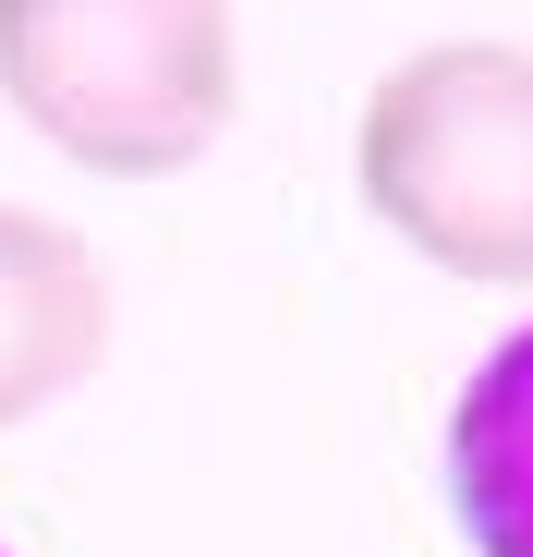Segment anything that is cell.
<instances>
[{"mask_svg": "<svg viewBox=\"0 0 533 557\" xmlns=\"http://www.w3.org/2000/svg\"><path fill=\"white\" fill-rule=\"evenodd\" d=\"M0 98L73 170L170 182L243 110V25L231 0H0Z\"/></svg>", "mask_w": 533, "mask_h": 557, "instance_id": "6da1fadb", "label": "cell"}, {"mask_svg": "<svg viewBox=\"0 0 533 557\" xmlns=\"http://www.w3.org/2000/svg\"><path fill=\"white\" fill-rule=\"evenodd\" d=\"M364 207L449 278L533 292V49L449 37L376 73L351 122Z\"/></svg>", "mask_w": 533, "mask_h": 557, "instance_id": "7a4b0ae2", "label": "cell"}, {"mask_svg": "<svg viewBox=\"0 0 533 557\" xmlns=\"http://www.w3.org/2000/svg\"><path fill=\"white\" fill-rule=\"evenodd\" d=\"M110 351V267L85 231L0 207V436L73 400Z\"/></svg>", "mask_w": 533, "mask_h": 557, "instance_id": "3957f363", "label": "cell"}, {"mask_svg": "<svg viewBox=\"0 0 533 557\" xmlns=\"http://www.w3.org/2000/svg\"><path fill=\"white\" fill-rule=\"evenodd\" d=\"M449 509L473 557H533V327H509L449 412Z\"/></svg>", "mask_w": 533, "mask_h": 557, "instance_id": "277c9868", "label": "cell"}]
</instances>
